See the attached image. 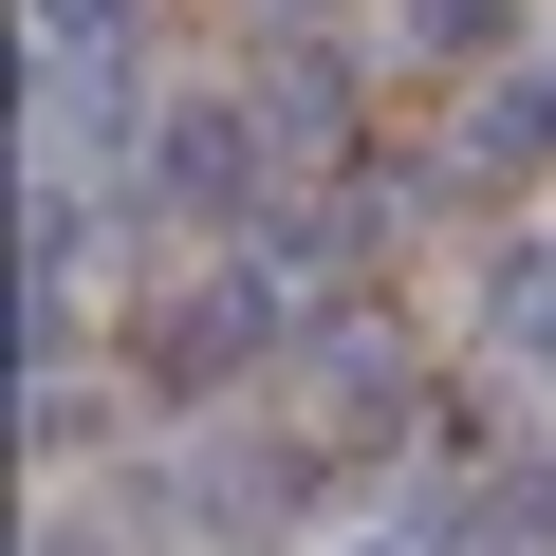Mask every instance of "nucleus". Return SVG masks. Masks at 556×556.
Wrapping results in <instances>:
<instances>
[{
  "label": "nucleus",
  "instance_id": "9",
  "mask_svg": "<svg viewBox=\"0 0 556 556\" xmlns=\"http://www.w3.org/2000/svg\"><path fill=\"white\" fill-rule=\"evenodd\" d=\"M538 93H556V38H538Z\"/></svg>",
  "mask_w": 556,
  "mask_h": 556
},
{
  "label": "nucleus",
  "instance_id": "7",
  "mask_svg": "<svg viewBox=\"0 0 556 556\" xmlns=\"http://www.w3.org/2000/svg\"><path fill=\"white\" fill-rule=\"evenodd\" d=\"M38 38H56V56H112V38H130V0H38Z\"/></svg>",
  "mask_w": 556,
  "mask_h": 556
},
{
  "label": "nucleus",
  "instance_id": "10",
  "mask_svg": "<svg viewBox=\"0 0 556 556\" xmlns=\"http://www.w3.org/2000/svg\"><path fill=\"white\" fill-rule=\"evenodd\" d=\"M353 556H408V538H353Z\"/></svg>",
  "mask_w": 556,
  "mask_h": 556
},
{
  "label": "nucleus",
  "instance_id": "4",
  "mask_svg": "<svg viewBox=\"0 0 556 556\" xmlns=\"http://www.w3.org/2000/svg\"><path fill=\"white\" fill-rule=\"evenodd\" d=\"M298 390H316V427H390V334H298Z\"/></svg>",
  "mask_w": 556,
  "mask_h": 556
},
{
  "label": "nucleus",
  "instance_id": "8",
  "mask_svg": "<svg viewBox=\"0 0 556 556\" xmlns=\"http://www.w3.org/2000/svg\"><path fill=\"white\" fill-rule=\"evenodd\" d=\"M260 20H334V0H260Z\"/></svg>",
  "mask_w": 556,
  "mask_h": 556
},
{
  "label": "nucleus",
  "instance_id": "3",
  "mask_svg": "<svg viewBox=\"0 0 556 556\" xmlns=\"http://www.w3.org/2000/svg\"><path fill=\"white\" fill-rule=\"evenodd\" d=\"M482 334H501V371L556 390V241H501L482 260Z\"/></svg>",
  "mask_w": 556,
  "mask_h": 556
},
{
  "label": "nucleus",
  "instance_id": "5",
  "mask_svg": "<svg viewBox=\"0 0 556 556\" xmlns=\"http://www.w3.org/2000/svg\"><path fill=\"white\" fill-rule=\"evenodd\" d=\"M241 112H260L278 149H334V130H353V75H334V56H260V93H241Z\"/></svg>",
  "mask_w": 556,
  "mask_h": 556
},
{
  "label": "nucleus",
  "instance_id": "6",
  "mask_svg": "<svg viewBox=\"0 0 556 556\" xmlns=\"http://www.w3.org/2000/svg\"><path fill=\"white\" fill-rule=\"evenodd\" d=\"M390 20H408V56H501L519 0H390Z\"/></svg>",
  "mask_w": 556,
  "mask_h": 556
},
{
  "label": "nucleus",
  "instance_id": "1",
  "mask_svg": "<svg viewBox=\"0 0 556 556\" xmlns=\"http://www.w3.org/2000/svg\"><path fill=\"white\" fill-rule=\"evenodd\" d=\"M260 353H298V278H278V260H260V278H204V298H167V316H149V390H167V408L241 390Z\"/></svg>",
  "mask_w": 556,
  "mask_h": 556
},
{
  "label": "nucleus",
  "instance_id": "2",
  "mask_svg": "<svg viewBox=\"0 0 556 556\" xmlns=\"http://www.w3.org/2000/svg\"><path fill=\"white\" fill-rule=\"evenodd\" d=\"M260 112L241 93H186L167 130H130V204H167V223H241V186H260Z\"/></svg>",
  "mask_w": 556,
  "mask_h": 556
}]
</instances>
